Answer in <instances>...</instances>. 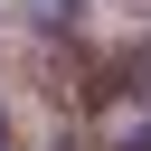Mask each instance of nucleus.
<instances>
[{"label": "nucleus", "instance_id": "f257e3e1", "mask_svg": "<svg viewBox=\"0 0 151 151\" xmlns=\"http://www.w3.org/2000/svg\"><path fill=\"white\" fill-rule=\"evenodd\" d=\"M0 151H9V132H0Z\"/></svg>", "mask_w": 151, "mask_h": 151}]
</instances>
